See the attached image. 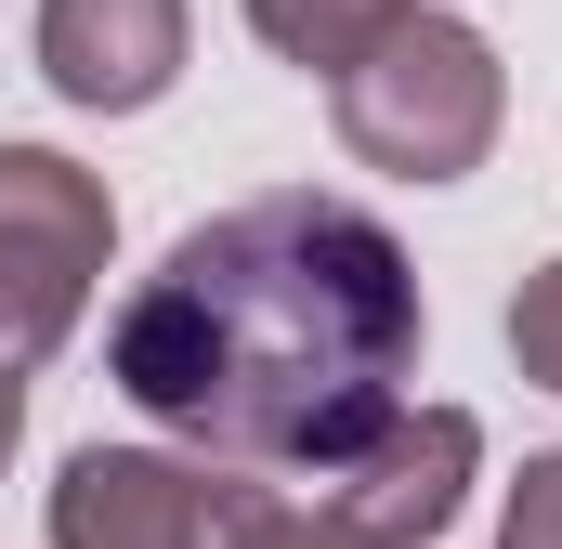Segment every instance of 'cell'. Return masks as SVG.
Instances as JSON below:
<instances>
[{"mask_svg":"<svg viewBox=\"0 0 562 549\" xmlns=\"http://www.w3.org/2000/svg\"><path fill=\"white\" fill-rule=\"evenodd\" d=\"M40 79L92 119H132L183 79V0H40Z\"/></svg>","mask_w":562,"mask_h":549,"instance_id":"6","label":"cell"},{"mask_svg":"<svg viewBox=\"0 0 562 549\" xmlns=\"http://www.w3.org/2000/svg\"><path fill=\"white\" fill-rule=\"evenodd\" d=\"M406 0H249V26H262V53H288V66H314V79H340L380 26H393Z\"/></svg>","mask_w":562,"mask_h":549,"instance_id":"7","label":"cell"},{"mask_svg":"<svg viewBox=\"0 0 562 549\" xmlns=\"http://www.w3.org/2000/svg\"><path fill=\"white\" fill-rule=\"evenodd\" d=\"M13 432H26V380H0V458H13Z\"/></svg>","mask_w":562,"mask_h":549,"instance_id":"11","label":"cell"},{"mask_svg":"<svg viewBox=\"0 0 562 549\" xmlns=\"http://www.w3.org/2000/svg\"><path fill=\"white\" fill-rule=\"evenodd\" d=\"M223 549H353V537H340L327 511H288V497L249 484V497H236V524H223Z\"/></svg>","mask_w":562,"mask_h":549,"instance_id":"9","label":"cell"},{"mask_svg":"<svg viewBox=\"0 0 562 549\" xmlns=\"http://www.w3.org/2000/svg\"><path fill=\"white\" fill-rule=\"evenodd\" d=\"M510 549H562V458H524V484H510Z\"/></svg>","mask_w":562,"mask_h":549,"instance_id":"10","label":"cell"},{"mask_svg":"<svg viewBox=\"0 0 562 549\" xmlns=\"http://www.w3.org/2000/svg\"><path fill=\"white\" fill-rule=\"evenodd\" d=\"M249 484H210V458H144V445H79L53 484V549H223Z\"/></svg>","mask_w":562,"mask_h":549,"instance_id":"4","label":"cell"},{"mask_svg":"<svg viewBox=\"0 0 562 549\" xmlns=\"http://www.w3.org/2000/svg\"><path fill=\"white\" fill-rule=\"evenodd\" d=\"M510 354H524L537 393H562V262L524 274V301H510Z\"/></svg>","mask_w":562,"mask_h":549,"instance_id":"8","label":"cell"},{"mask_svg":"<svg viewBox=\"0 0 562 549\" xmlns=\"http://www.w3.org/2000/svg\"><path fill=\"white\" fill-rule=\"evenodd\" d=\"M105 236H119V210L66 144H0V380H26L79 327Z\"/></svg>","mask_w":562,"mask_h":549,"instance_id":"3","label":"cell"},{"mask_svg":"<svg viewBox=\"0 0 562 549\" xmlns=\"http://www.w3.org/2000/svg\"><path fill=\"white\" fill-rule=\"evenodd\" d=\"M419 367V274L353 197H249L170 236L105 327V380L157 432L236 471H340L406 418Z\"/></svg>","mask_w":562,"mask_h":549,"instance_id":"1","label":"cell"},{"mask_svg":"<svg viewBox=\"0 0 562 549\" xmlns=\"http://www.w3.org/2000/svg\"><path fill=\"white\" fill-rule=\"evenodd\" d=\"M327 119L340 144L367 157V170H393V183H458V170H484V144L510 119V92H497V53H484V26H458V13H393L340 79H327Z\"/></svg>","mask_w":562,"mask_h":549,"instance_id":"2","label":"cell"},{"mask_svg":"<svg viewBox=\"0 0 562 549\" xmlns=\"http://www.w3.org/2000/svg\"><path fill=\"white\" fill-rule=\"evenodd\" d=\"M471 458H484L471 406H406L380 445H353V458L327 471V524H340L353 549H419V537H445V524H458Z\"/></svg>","mask_w":562,"mask_h":549,"instance_id":"5","label":"cell"}]
</instances>
